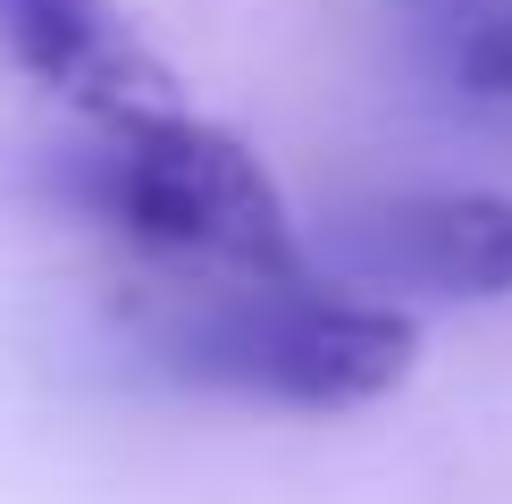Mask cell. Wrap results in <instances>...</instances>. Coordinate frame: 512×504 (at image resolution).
Segmentation results:
<instances>
[{
    "mask_svg": "<svg viewBox=\"0 0 512 504\" xmlns=\"http://www.w3.org/2000/svg\"><path fill=\"white\" fill-rule=\"evenodd\" d=\"M311 244V269L336 286L429 294V303H504L512 294V194L437 185V194H378L336 210Z\"/></svg>",
    "mask_w": 512,
    "mask_h": 504,
    "instance_id": "3957f363",
    "label": "cell"
},
{
    "mask_svg": "<svg viewBox=\"0 0 512 504\" xmlns=\"http://www.w3.org/2000/svg\"><path fill=\"white\" fill-rule=\"evenodd\" d=\"M59 185L76 210L110 219L126 244L202 261L210 278H319L269 168L227 126H202L185 110L101 118L93 143L59 160Z\"/></svg>",
    "mask_w": 512,
    "mask_h": 504,
    "instance_id": "7a4b0ae2",
    "label": "cell"
},
{
    "mask_svg": "<svg viewBox=\"0 0 512 504\" xmlns=\"http://www.w3.org/2000/svg\"><path fill=\"white\" fill-rule=\"evenodd\" d=\"M0 51L84 118H152L177 110L168 68L135 42L110 0H0Z\"/></svg>",
    "mask_w": 512,
    "mask_h": 504,
    "instance_id": "277c9868",
    "label": "cell"
},
{
    "mask_svg": "<svg viewBox=\"0 0 512 504\" xmlns=\"http://www.w3.org/2000/svg\"><path fill=\"white\" fill-rule=\"evenodd\" d=\"M412 9H420V17H445V9H454V0H412Z\"/></svg>",
    "mask_w": 512,
    "mask_h": 504,
    "instance_id": "5b68a950",
    "label": "cell"
},
{
    "mask_svg": "<svg viewBox=\"0 0 512 504\" xmlns=\"http://www.w3.org/2000/svg\"><path fill=\"white\" fill-rule=\"evenodd\" d=\"M160 370L286 412H353L403 387L420 320L336 278H210L152 328Z\"/></svg>",
    "mask_w": 512,
    "mask_h": 504,
    "instance_id": "6da1fadb",
    "label": "cell"
}]
</instances>
